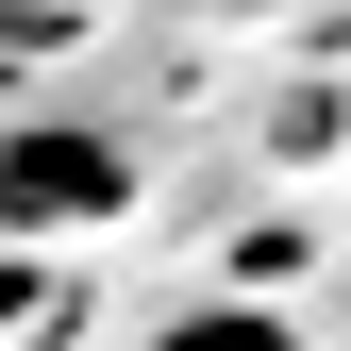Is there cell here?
<instances>
[{"label":"cell","mask_w":351,"mask_h":351,"mask_svg":"<svg viewBox=\"0 0 351 351\" xmlns=\"http://www.w3.org/2000/svg\"><path fill=\"white\" fill-rule=\"evenodd\" d=\"M151 351H301V318H268V301H201V318H167Z\"/></svg>","instance_id":"obj_2"},{"label":"cell","mask_w":351,"mask_h":351,"mask_svg":"<svg viewBox=\"0 0 351 351\" xmlns=\"http://www.w3.org/2000/svg\"><path fill=\"white\" fill-rule=\"evenodd\" d=\"M134 201V151L84 134V117H17L0 134V217L17 234H101V217Z\"/></svg>","instance_id":"obj_1"}]
</instances>
